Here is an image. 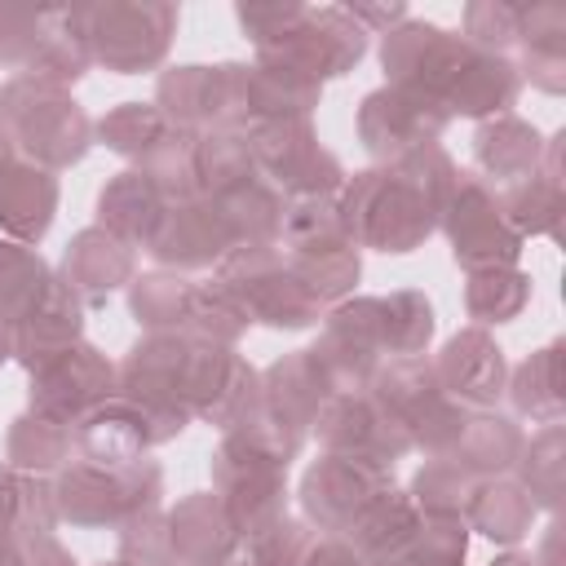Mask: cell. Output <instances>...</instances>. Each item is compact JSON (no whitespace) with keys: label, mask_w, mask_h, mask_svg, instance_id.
<instances>
[{"label":"cell","mask_w":566,"mask_h":566,"mask_svg":"<svg viewBox=\"0 0 566 566\" xmlns=\"http://www.w3.org/2000/svg\"><path fill=\"white\" fill-rule=\"evenodd\" d=\"M424 97H411L402 88L394 93H371L363 111V137L376 155H402L407 146H420L442 128V115H424Z\"/></svg>","instance_id":"8992f818"},{"label":"cell","mask_w":566,"mask_h":566,"mask_svg":"<svg viewBox=\"0 0 566 566\" xmlns=\"http://www.w3.org/2000/svg\"><path fill=\"white\" fill-rule=\"evenodd\" d=\"M190 305H195V292L181 287V279L155 274V279H142V283L133 287V314H137L142 323H150V327L190 318Z\"/></svg>","instance_id":"8fae6325"},{"label":"cell","mask_w":566,"mask_h":566,"mask_svg":"<svg viewBox=\"0 0 566 566\" xmlns=\"http://www.w3.org/2000/svg\"><path fill=\"white\" fill-rule=\"evenodd\" d=\"M168 544H172V557L177 562H190V566H208V562H221L234 544V531H230V513L221 504H212L208 495L203 500H186L172 522H168Z\"/></svg>","instance_id":"52a82bcc"},{"label":"cell","mask_w":566,"mask_h":566,"mask_svg":"<svg viewBox=\"0 0 566 566\" xmlns=\"http://www.w3.org/2000/svg\"><path fill=\"white\" fill-rule=\"evenodd\" d=\"M172 9L164 4H97V9H75L71 22L80 27L84 53L115 66L119 75H133L150 62H159V53L168 49V31H172Z\"/></svg>","instance_id":"3957f363"},{"label":"cell","mask_w":566,"mask_h":566,"mask_svg":"<svg viewBox=\"0 0 566 566\" xmlns=\"http://www.w3.org/2000/svg\"><path fill=\"white\" fill-rule=\"evenodd\" d=\"M159 486V469L146 464V469H111L102 460L84 464V469H71L57 486V509L62 517L71 522H115L124 513H142V504L155 495Z\"/></svg>","instance_id":"5b68a950"},{"label":"cell","mask_w":566,"mask_h":566,"mask_svg":"<svg viewBox=\"0 0 566 566\" xmlns=\"http://www.w3.org/2000/svg\"><path fill=\"white\" fill-rule=\"evenodd\" d=\"M168 137V124L159 111L142 106V102H128L124 111H115L111 119H102V142L124 150V155H150L159 142Z\"/></svg>","instance_id":"30bf717a"},{"label":"cell","mask_w":566,"mask_h":566,"mask_svg":"<svg viewBox=\"0 0 566 566\" xmlns=\"http://www.w3.org/2000/svg\"><path fill=\"white\" fill-rule=\"evenodd\" d=\"M57 186L40 168H4L0 172V221L18 239H40L53 221Z\"/></svg>","instance_id":"ba28073f"},{"label":"cell","mask_w":566,"mask_h":566,"mask_svg":"<svg viewBox=\"0 0 566 566\" xmlns=\"http://www.w3.org/2000/svg\"><path fill=\"white\" fill-rule=\"evenodd\" d=\"M115 566H124V562H115Z\"/></svg>","instance_id":"5bb4252c"},{"label":"cell","mask_w":566,"mask_h":566,"mask_svg":"<svg viewBox=\"0 0 566 566\" xmlns=\"http://www.w3.org/2000/svg\"><path fill=\"white\" fill-rule=\"evenodd\" d=\"M433 208L424 190L407 186V172H363L358 186L345 195V234L380 243L385 252H407L420 234H429Z\"/></svg>","instance_id":"6da1fadb"},{"label":"cell","mask_w":566,"mask_h":566,"mask_svg":"<svg viewBox=\"0 0 566 566\" xmlns=\"http://www.w3.org/2000/svg\"><path fill=\"white\" fill-rule=\"evenodd\" d=\"M4 115L13 137L44 164H71L88 146V119L53 80H13L4 88Z\"/></svg>","instance_id":"7a4b0ae2"},{"label":"cell","mask_w":566,"mask_h":566,"mask_svg":"<svg viewBox=\"0 0 566 566\" xmlns=\"http://www.w3.org/2000/svg\"><path fill=\"white\" fill-rule=\"evenodd\" d=\"M9 349H13V336H9V327H4V323H0V358H4V354H9Z\"/></svg>","instance_id":"4fadbf2b"},{"label":"cell","mask_w":566,"mask_h":566,"mask_svg":"<svg viewBox=\"0 0 566 566\" xmlns=\"http://www.w3.org/2000/svg\"><path fill=\"white\" fill-rule=\"evenodd\" d=\"M239 323L256 318V323H274V327H305L314 323V296L283 274V265L261 252V248H243L226 261L221 270V296Z\"/></svg>","instance_id":"277c9868"},{"label":"cell","mask_w":566,"mask_h":566,"mask_svg":"<svg viewBox=\"0 0 566 566\" xmlns=\"http://www.w3.org/2000/svg\"><path fill=\"white\" fill-rule=\"evenodd\" d=\"M128 270H133L128 248L106 230H84L66 252L71 292H84L88 301H102L111 287H119V279H128Z\"/></svg>","instance_id":"9c48e42d"},{"label":"cell","mask_w":566,"mask_h":566,"mask_svg":"<svg viewBox=\"0 0 566 566\" xmlns=\"http://www.w3.org/2000/svg\"><path fill=\"white\" fill-rule=\"evenodd\" d=\"M310 566H367L349 544H340V539H332V544H323V548H314V557H310Z\"/></svg>","instance_id":"7c38bea8"}]
</instances>
